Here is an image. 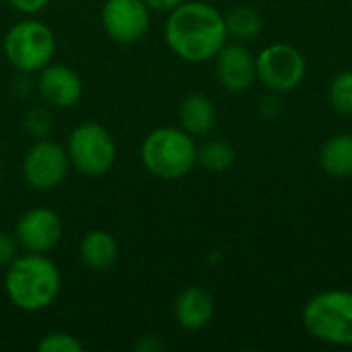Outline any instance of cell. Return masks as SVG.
I'll return each instance as SVG.
<instances>
[{
    "mask_svg": "<svg viewBox=\"0 0 352 352\" xmlns=\"http://www.w3.org/2000/svg\"><path fill=\"white\" fill-rule=\"evenodd\" d=\"M80 262L93 270V272H105L109 270L120 256V248L116 237L105 229H93L89 231L78 245Z\"/></svg>",
    "mask_w": 352,
    "mask_h": 352,
    "instance_id": "obj_14",
    "label": "cell"
},
{
    "mask_svg": "<svg viewBox=\"0 0 352 352\" xmlns=\"http://www.w3.org/2000/svg\"><path fill=\"white\" fill-rule=\"evenodd\" d=\"M280 111V99L276 95H266L260 103V113L266 118H274Z\"/></svg>",
    "mask_w": 352,
    "mask_h": 352,
    "instance_id": "obj_24",
    "label": "cell"
},
{
    "mask_svg": "<svg viewBox=\"0 0 352 352\" xmlns=\"http://www.w3.org/2000/svg\"><path fill=\"white\" fill-rule=\"evenodd\" d=\"M140 161L144 169L159 179H179L198 163V146L194 136L184 128L161 126L148 132L140 144Z\"/></svg>",
    "mask_w": 352,
    "mask_h": 352,
    "instance_id": "obj_3",
    "label": "cell"
},
{
    "mask_svg": "<svg viewBox=\"0 0 352 352\" xmlns=\"http://www.w3.org/2000/svg\"><path fill=\"white\" fill-rule=\"evenodd\" d=\"M25 128L37 140L39 138H47V134L52 132V116L45 109H33L25 118Z\"/></svg>",
    "mask_w": 352,
    "mask_h": 352,
    "instance_id": "obj_21",
    "label": "cell"
},
{
    "mask_svg": "<svg viewBox=\"0 0 352 352\" xmlns=\"http://www.w3.org/2000/svg\"><path fill=\"white\" fill-rule=\"evenodd\" d=\"M70 169L68 153L62 144L50 138L35 140L23 159V177L29 188L47 192L58 188Z\"/></svg>",
    "mask_w": 352,
    "mask_h": 352,
    "instance_id": "obj_8",
    "label": "cell"
},
{
    "mask_svg": "<svg viewBox=\"0 0 352 352\" xmlns=\"http://www.w3.org/2000/svg\"><path fill=\"white\" fill-rule=\"evenodd\" d=\"M37 91L47 105L58 109H70L82 97V80L70 66L47 64L39 70Z\"/></svg>",
    "mask_w": 352,
    "mask_h": 352,
    "instance_id": "obj_12",
    "label": "cell"
},
{
    "mask_svg": "<svg viewBox=\"0 0 352 352\" xmlns=\"http://www.w3.org/2000/svg\"><path fill=\"white\" fill-rule=\"evenodd\" d=\"M151 10H159V12H171L173 8H177L182 2L186 0H142Z\"/></svg>",
    "mask_w": 352,
    "mask_h": 352,
    "instance_id": "obj_25",
    "label": "cell"
},
{
    "mask_svg": "<svg viewBox=\"0 0 352 352\" xmlns=\"http://www.w3.org/2000/svg\"><path fill=\"white\" fill-rule=\"evenodd\" d=\"M227 39L225 16L208 2H182L169 12L165 23V41L169 50L190 64L212 60Z\"/></svg>",
    "mask_w": 352,
    "mask_h": 352,
    "instance_id": "obj_1",
    "label": "cell"
},
{
    "mask_svg": "<svg viewBox=\"0 0 352 352\" xmlns=\"http://www.w3.org/2000/svg\"><path fill=\"white\" fill-rule=\"evenodd\" d=\"M101 23L113 41L130 45L146 35L151 27V8L142 0H105Z\"/></svg>",
    "mask_w": 352,
    "mask_h": 352,
    "instance_id": "obj_9",
    "label": "cell"
},
{
    "mask_svg": "<svg viewBox=\"0 0 352 352\" xmlns=\"http://www.w3.org/2000/svg\"><path fill=\"white\" fill-rule=\"evenodd\" d=\"M330 103L336 113L352 116V70H342L330 85Z\"/></svg>",
    "mask_w": 352,
    "mask_h": 352,
    "instance_id": "obj_19",
    "label": "cell"
},
{
    "mask_svg": "<svg viewBox=\"0 0 352 352\" xmlns=\"http://www.w3.org/2000/svg\"><path fill=\"white\" fill-rule=\"evenodd\" d=\"M2 47L14 70L31 74L52 64L56 54V35L45 23L37 19H23L6 31Z\"/></svg>",
    "mask_w": 352,
    "mask_h": 352,
    "instance_id": "obj_5",
    "label": "cell"
},
{
    "mask_svg": "<svg viewBox=\"0 0 352 352\" xmlns=\"http://www.w3.org/2000/svg\"><path fill=\"white\" fill-rule=\"evenodd\" d=\"M179 122L190 136H206L217 124V107L212 99L202 93L188 95L179 105Z\"/></svg>",
    "mask_w": 352,
    "mask_h": 352,
    "instance_id": "obj_15",
    "label": "cell"
},
{
    "mask_svg": "<svg viewBox=\"0 0 352 352\" xmlns=\"http://www.w3.org/2000/svg\"><path fill=\"white\" fill-rule=\"evenodd\" d=\"M173 314L177 324L184 330H202L210 324L214 316V301L210 293H206L202 287H190L184 293L177 295Z\"/></svg>",
    "mask_w": 352,
    "mask_h": 352,
    "instance_id": "obj_13",
    "label": "cell"
},
{
    "mask_svg": "<svg viewBox=\"0 0 352 352\" xmlns=\"http://www.w3.org/2000/svg\"><path fill=\"white\" fill-rule=\"evenodd\" d=\"M66 153L76 171L89 177H101L111 171L118 157V146L105 126L85 122L70 132Z\"/></svg>",
    "mask_w": 352,
    "mask_h": 352,
    "instance_id": "obj_6",
    "label": "cell"
},
{
    "mask_svg": "<svg viewBox=\"0 0 352 352\" xmlns=\"http://www.w3.org/2000/svg\"><path fill=\"white\" fill-rule=\"evenodd\" d=\"M305 58L289 43H272L256 56V76L272 93L297 89L305 78Z\"/></svg>",
    "mask_w": 352,
    "mask_h": 352,
    "instance_id": "obj_7",
    "label": "cell"
},
{
    "mask_svg": "<svg viewBox=\"0 0 352 352\" xmlns=\"http://www.w3.org/2000/svg\"><path fill=\"white\" fill-rule=\"evenodd\" d=\"M235 161V151L227 140H208L198 148V163L210 173L227 171Z\"/></svg>",
    "mask_w": 352,
    "mask_h": 352,
    "instance_id": "obj_18",
    "label": "cell"
},
{
    "mask_svg": "<svg viewBox=\"0 0 352 352\" xmlns=\"http://www.w3.org/2000/svg\"><path fill=\"white\" fill-rule=\"evenodd\" d=\"M60 287V270L45 254H21L4 272V291L8 301L27 314L50 307L56 301Z\"/></svg>",
    "mask_w": 352,
    "mask_h": 352,
    "instance_id": "obj_2",
    "label": "cell"
},
{
    "mask_svg": "<svg viewBox=\"0 0 352 352\" xmlns=\"http://www.w3.org/2000/svg\"><path fill=\"white\" fill-rule=\"evenodd\" d=\"M64 235V223L52 208H31L16 221L14 239L29 254H50Z\"/></svg>",
    "mask_w": 352,
    "mask_h": 352,
    "instance_id": "obj_10",
    "label": "cell"
},
{
    "mask_svg": "<svg viewBox=\"0 0 352 352\" xmlns=\"http://www.w3.org/2000/svg\"><path fill=\"white\" fill-rule=\"evenodd\" d=\"M227 33L233 39L239 41H250L262 31V16L250 6H237L225 16Z\"/></svg>",
    "mask_w": 352,
    "mask_h": 352,
    "instance_id": "obj_17",
    "label": "cell"
},
{
    "mask_svg": "<svg viewBox=\"0 0 352 352\" xmlns=\"http://www.w3.org/2000/svg\"><path fill=\"white\" fill-rule=\"evenodd\" d=\"M322 169L336 179L352 175V134H336L320 151Z\"/></svg>",
    "mask_w": 352,
    "mask_h": 352,
    "instance_id": "obj_16",
    "label": "cell"
},
{
    "mask_svg": "<svg viewBox=\"0 0 352 352\" xmlns=\"http://www.w3.org/2000/svg\"><path fill=\"white\" fill-rule=\"evenodd\" d=\"M6 2L21 14H37L50 4V0H6Z\"/></svg>",
    "mask_w": 352,
    "mask_h": 352,
    "instance_id": "obj_23",
    "label": "cell"
},
{
    "mask_svg": "<svg viewBox=\"0 0 352 352\" xmlns=\"http://www.w3.org/2000/svg\"><path fill=\"white\" fill-rule=\"evenodd\" d=\"M305 330L332 346H352V291L332 289L311 297L303 309Z\"/></svg>",
    "mask_w": 352,
    "mask_h": 352,
    "instance_id": "obj_4",
    "label": "cell"
},
{
    "mask_svg": "<svg viewBox=\"0 0 352 352\" xmlns=\"http://www.w3.org/2000/svg\"><path fill=\"white\" fill-rule=\"evenodd\" d=\"M219 85L229 93H245L256 82V56L241 43H225L214 56Z\"/></svg>",
    "mask_w": 352,
    "mask_h": 352,
    "instance_id": "obj_11",
    "label": "cell"
},
{
    "mask_svg": "<svg viewBox=\"0 0 352 352\" xmlns=\"http://www.w3.org/2000/svg\"><path fill=\"white\" fill-rule=\"evenodd\" d=\"M163 349V342L157 338V336H144L138 344H136V351L140 352H157Z\"/></svg>",
    "mask_w": 352,
    "mask_h": 352,
    "instance_id": "obj_26",
    "label": "cell"
},
{
    "mask_svg": "<svg viewBox=\"0 0 352 352\" xmlns=\"http://www.w3.org/2000/svg\"><path fill=\"white\" fill-rule=\"evenodd\" d=\"M16 250H19V243H16L14 235L0 231V268H6L19 256Z\"/></svg>",
    "mask_w": 352,
    "mask_h": 352,
    "instance_id": "obj_22",
    "label": "cell"
},
{
    "mask_svg": "<svg viewBox=\"0 0 352 352\" xmlns=\"http://www.w3.org/2000/svg\"><path fill=\"white\" fill-rule=\"evenodd\" d=\"M37 349L39 352H80L82 342L68 332H52L39 340Z\"/></svg>",
    "mask_w": 352,
    "mask_h": 352,
    "instance_id": "obj_20",
    "label": "cell"
}]
</instances>
